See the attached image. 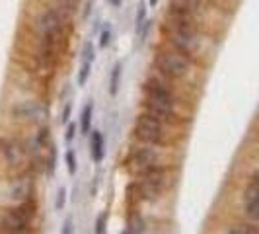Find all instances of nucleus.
I'll return each mask as SVG.
<instances>
[{"instance_id":"2","label":"nucleus","mask_w":259,"mask_h":234,"mask_svg":"<svg viewBox=\"0 0 259 234\" xmlns=\"http://www.w3.org/2000/svg\"><path fill=\"white\" fill-rule=\"evenodd\" d=\"M156 70L168 80H183L191 74V59L178 49H162L156 53Z\"/></svg>"},{"instance_id":"12","label":"nucleus","mask_w":259,"mask_h":234,"mask_svg":"<svg viewBox=\"0 0 259 234\" xmlns=\"http://www.w3.org/2000/svg\"><path fill=\"white\" fill-rule=\"evenodd\" d=\"M90 156L96 164H100L105 156V141L100 131H92L90 135Z\"/></svg>"},{"instance_id":"19","label":"nucleus","mask_w":259,"mask_h":234,"mask_svg":"<svg viewBox=\"0 0 259 234\" xmlns=\"http://www.w3.org/2000/svg\"><path fill=\"white\" fill-rule=\"evenodd\" d=\"M65 162H66V170H68V174L70 176H74L76 174V170H78V162H76V156H74V150H66V154H65Z\"/></svg>"},{"instance_id":"13","label":"nucleus","mask_w":259,"mask_h":234,"mask_svg":"<svg viewBox=\"0 0 259 234\" xmlns=\"http://www.w3.org/2000/svg\"><path fill=\"white\" fill-rule=\"evenodd\" d=\"M92 117H94V102H88V104L82 107V113H80V133L82 135L90 133Z\"/></svg>"},{"instance_id":"17","label":"nucleus","mask_w":259,"mask_h":234,"mask_svg":"<svg viewBox=\"0 0 259 234\" xmlns=\"http://www.w3.org/2000/svg\"><path fill=\"white\" fill-rule=\"evenodd\" d=\"M90 74H92V63L90 61H82V66L78 70V86H86Z\"/></svg>"},{"instance_id":"29","label":"nucleus","mask_w":259,"mask_h":234,"mask_svg":"<svg viewBox=\"0 0 259 234\" xmlns=\"http://www.w3.org/2000/svg\"><path fill=\"white\" fill-rule=\"evenodd\" d=\"M156 4H158V0H148V6L150 8H156Z\"/></svg>"},{"instance_id":"23","label":"nucleus","mask_w":259,"mask_h":234,"mask_svg":"<svg viewBox=\"0 0 259 234\" xmlns=\"http://www.w3.org/2000/svg\"><path fill=\"white\" fill-rule=\"evenodd\" d=\"M65 205H66V189L65 187H59L57 197H55V209H57V211H63Z\"/></svg>"},{"instance_id":"8","label":"nucleus","mask_w":259,"mask_h":234,"mask_svg":"<svg viewBox=\"0 0 259 234\" xmlns=\"http://www.w3.org/2000/svg\"><path fill=\"white\" fill-rule=\"evenodd\" d=\"M0 156L8 168H20L27 162V148L20 139H0Z\"/></svg>"},{"instance_id":"21","label":"nucleus","mask_w":259,"mask_h":234,"mask_svg":"<svg viewBox=\"0 0 259 234\" xmlns=\"http://www.w3.org/2000/svg\"><path fill=\"white\" fill-rule=\"evenodd\" d=\"M94 59H96V49H94L92 41H86L84 47H82V61H90V63H94Z\"/></svg>"},{"instance_id":"16","label":"nucleus","mask_w":259,"mask_h":234,"mask_svg":"<svg viewBox=\"0 0 259 234\" xmlns=\"http://www.w3.org/2000/svg\"><path fill=\"white\" fill-rule=\"evenodd\" d=\"M55 170H57V146L49 143V146H47V158H45V172H47L49 178H53Z\"/></svg>"},{"instance_id":"1","label":"nucleus","mask_w":259,"mask_h":234,"mask_svg":"<svg viewBox=\"0 0 259 234\" xmlns=\"http://www.w3.org/2000/svg\"><path fill=\"white\" fill-rule=\"evenodd\" d=\"M141 178L129 185V193L143 201H154L164 193L168 185V170L164 166H154L139 174Z\"/></svg>"},{"instance_id":"14","label":"nucleus","mask_w":259,"mask_h":234,"mask_svg":"<svg viewBox=\"0 0 259 234\" xmlns=\"http://www.w3.org/2000/svg\"><path fill=\"white\" fill-rule=\"evenodd\" d=\"M121 76H123V65L115 63L111 68V74H109V94L111 96H117L119 86H121Z\"/></svg>"},{"instance_id":"4","label":"nucleus","mask_w":259,"mask_h":234,"mask_svg":"<svg viewBox=\"0 0 259 234\" xmlns=\"http://www.w3.org/2000/svg\"><path fill=\"white\" fill-rule=\"evenodd\" d=\"M168 125L166 121L158 119L144 111L143 115L137 117L135 121V137L144 144H154V146H166L169 143Z\"/></svg>"},{"instance_id":"25","label":"nucleus","mask_w":259,"mask_h":234,"mask_svg":"<svg viewBox=\"0 0 259 234\" xmlns=\"http://www.w3.org/2000/svg\"><path fill=\"white\" fill-rule=\"evenodd\" d=\"M74 135H76V125H74V123H68V125H66V135H65L66 143H70V141L74 139Z\"/></svg>"},{"instance_id":"24","label":"nucleus","mask_w":259,"mask_h":234,"mask_svg":"<svg viewBox=\"0 0 259 234\" xmlns=\"http://www.w3.org/2000/svg\"><path fill=\"white\" fill-rule=\"evenodd\" d=\"M70 111H72V104H66L65 109H63V115H61V123H63V125H68V123H70Z\"/></svg>"},{"instance_id":"26","label":"nucleus","mask_w":259,"mask_h":234,"mask_svg":"<svg viewBox=\"0 0 259 234\" xmlns=\"http://www.w3.org/2000/svg\"><path fill=\"white\" fill-rule=\"evenodd\" d=\"M230 232H234V234H253V232H257V228L242 226V228H230Z\"/></svg>"},{"instance_id":"18","label":"nucleus","mask_w":259,"mask_h":234,"mask_svg":"<svg viewBox=\"0 0 259 234\" xmlns=\"http://www.w3.org/2000/svg\"><path fill=\"white\" fill-rule=\"evenodd\" d=\"M146 4L144 2H139V10H137V18H135V24H137V33L143 29V26L146 24Z\"/></svg>"},{"instance_id":"20","label":"nucleus","mask_w":259,"mask_h":234,"mask_svg":"<svg viewBox=\"0 0 259 234\" xmlns=\"http://www.w3.org/2000/svg\"><path fill=\"white\" fill-rule=\"evenodd\" d=\"M111 37H113V31H111V26H105L100 33V47L102 49H107L109 43H111Z\"/></svg>"},{"instance_id":"6","label":"nucleus","mask_w":259,"mask_h":234,"mask_svg":"<svg viewBox=\"0 0 259 234\" xmlns=\"http://www.w3.org/2000/svg\"><path fill=\"white\" fill-rule=\"evenodd\" d=\"M66 24L63 22V18L59 16L57 10H43V12L37 16V31H39V37L41 39H47L51 41L55 45L61 47L63 39H65V31H66Z\"/></svg>"},{"instance_id":"11","label":"nucleus","mask_w":259,"mask_h":234,"mask_svg":"<svg viewBox=\"0 0 259 234\" xmlns=\"http://www.w3.org/2000/svg\"><path fill=\"white\" fill-rule=\"evenodd\" d=\"M244 211L251 221H259V182L249 183L244 191Z\"/></svg>"},{"instance_id":"3","label":"nucleus","mask_w":259,"mask_h":234,"mask_svg":"<svg viewBox=\"0 0 259 234\" xmlns=\"http://www.w3.org/2000/svg\"><path fill=\"white\" fill-rule=\"evenodd\" d=\"M37 215V203L33 199H27L24 203H18L16 207L8 209L2 215L0 226L4 232L24 234L31 230V222Z\"/></svg>"},{"instance_id":"22","label":"nucleus","mask_w":259,"mask_h":234,"mask_svg":"<svg viewBox=\"0 0 259 234\" xmlns=\"http://www.w3.org/2000/svg\"><path fill=\"white\" fill-rule=\"evenodd\" d=\"M105 228H107V211L98 215V219H96V234H104Z\"/></svg>"},{"instance_id":"28","label":"nucleus","mask_w":259,"mask_h":234,"mask_svg":"<svg viewBox=\"0 0 259 234\" xmlns=\"http://www.w3.org/2000/svg\"><path fill=\"white\" fill-rule=\"evenodd\" d=\"M109 6H113V8H119L121 4H123V0H105Z\"/></svg>"},{"instance_id":"9","label":"nucleus","mask_w":259,"mask_h":234,"mask_svg":"<svg viewBox=\"0 0 259 234\" xmlns=\"http://www.w3.org/2000/svg\"><path fill=\"white\" fill-rule=\"evenodd\" d=\"M129 166L137 174H141L148 168H154V166H160L158 146L148 144V146H141V148H133V152L129 154Z\"/></svg>"},{"instance_id":"7","label":"nucleus","mask_w":259,"mask_h":234,"mask_svg":"<svg viewBox=\"0 0 259 234\" xmlns=\"http://www.w3.org/2000/svg\"><path fill=\"white\" fill-rule=\"evenodd\" d=\"M12 115L20 121L31 123V125H45L47 119H49V109L41 102L26 100V102L12 105Z\"/></svg>"},{"instance_id":"15","label":"nucleus","mask_w":259,"mask_h":234,"mask_svg":"<svg viewBox=\"0 0 259 234\" xmlns=\"http://www.w3.org/2000/svg\"><path fill=\"white\" fill-rule=\"evenodd\" d=\"M144 230H146V226H144L143 217H141L139 213H135L129 221H127V228H125L123 232L125 234H143Z\"/></svg>"},{"instance_id":"27","label":"nucleus","mask_w":259,"mask_h":234,"mask_svg":"<svg viewBox=\"0 0 259 234\" xmlns=\"http://www.w3.org/2000/svg\"><path fill=\"white\" fill-rule=\"evenodd\" d=\"M61 232H63V234H70V232H72V219H70V217H68V219L63 222V230H61Z\"/></svg>"},{"instance_id":"5","label":"nucleus","mask_w":259,"mask_h":234,"mask_svg":"<svg viewBox=\"0 0 259 234\" xmlns=\"http://www.w3.org/2000/svg\"><path fill=\"white\" fill-rule=\"evenodd\" d=\"M168 41L174 45V49L183 53L185 57L193 59L197 53L201 51V37H199V29L193 27L178 26V24H169L168 22Z\"/></svg>"},{"instance_id":"10","label":"nucleus","mask_w":259,"mask_h":234,"mask_svg":"<svg viewBox=\"0 0 259 234\" xmlns=\"http://www.w3.org/2000/svg\"><path fill=\"white\" fill-rule=\"evenodd\" d=\"M33 193H35V180L29 174L18 176L8 187V197L14 203H24L27 199H33Z\"/></svg>"}]
</instances>
